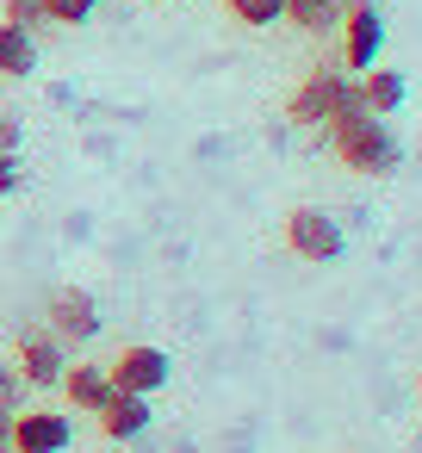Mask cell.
Listing matches in <instances>:
<instances>
[{
    "instance_id": "obj_17",
    "label": "cell",
    "mask_w": 422,
    "mask_h": 453,
    "mask_svg": "<svg viewBox=\"0 0 422 453\" xmlns=\"http://www.w3.org/2000/svg\"><path fill=\"white\" fill-rule=\"evenodd\" d=\"M19 403H26V379L13 360H0V410H19Z\"/></svg>"
},
{
    "instance_id": "obj_8",
    "label": "cell",
    "mask_w": 422,
    "mask_h": 453,
    "mask_svg": "<svg viewBox=\"0 0 422 453\" xmlns=\"http://www.w3.org/2000/svg\"><path fill=\"white\" fill-rule=\"evenodd\" d=\"M75 428L63 410H13V453H69Z\"/></svg>"
},
{
    "instance_id": "obj_21",
    "label": "cell",
    "mask_w": 422,
    "mask_h": 453,
    "mask_svg": "<svg viewBox=\"0 0 422 453\" xmlns=\"http://www.w3.org/2000/svg\"><path fill=\"white\" fill-rule=\"evenodd\" d=\"M416 397H422V372H416Z\"/></svg>"
},
{
    "instance_id": "obj_2",
    "label": "cell",
    "mask_w": 422,
    "mask_h": 453,
    "mask_svg": "<svg viewBox=\"0 0 422 453\" xmlns=\"http://www.w3.org/2000/svg\"><path fill=\"white\" fill-rule=\"evenodd\" d=\"M348 106H360L354 75H348V69H311V75L298 81V94L286 100V119H292L298 131H329Z\"/></svg>"
},
{
    "instance_id": "obj_11",
    "label": "cell",
    "mask_w": 422,
    "mask_h": 453,
    "mask_svg": "<svg viewBox=\"0 0 422 453\" xmlns=\"http://www.w3.org/2000/svg\"><path fill=\"white\" fill-rule=\"evenodd\" d=\"M57 385H63V397H69L81 416H94V410L112 397V379H106V366H88V360H81V366H63V379H57Z\"/></svg>"
},
{
    "instance_id": "obj_7",
    "label": "cell",
    "mask_w": 422,
    "mask_h": 453,
    "mask_svg": "<svg viewBox=\"0 0 422 453\" xmlns=\"http://www.w3.org/2000/svg\"><path fill=\"white\" fill-rule=\"evenodd\" d=\"M13 366H19V379H26V385L50 391V385L63 379V366H69V348H63L50 329H26V335H19V348H13Z\"/></svg>"
},
{
    "instance_id": "obj_4",
    "label": "cell",
    "mask_w": 422,
    "mask_h": 453,
    "mask_svg": "<svg viewBox=\"0 0 422 453\" xmlns=\"http://www.w3.org/2000/svg\"><path fill=\"white\" fill-rule=\"evenodd\" d=\"M100 323H106V317H100V298H94L88 286H63V292L50 298V323H44V329H50L63 348H88V342L100 335Z\"/></svg>"
},
{
    "instance_id": "obj_6",
    "label": "cell",
    "mask_w": 422,
    "mask_h": 453,
    "mask_svg": "<svg viewBox=\"0 0 422 453\" xmlns=\"http://www.w3.org/2000/svg\"><path fill=\"white\" fill-rule=\"evenodd\" d=\"M341 63L348 69H372L379 63V44H385V19L372 0H341Z\"/></svg>"
},
{
    "instance_id": "obj_9",
    "label": "cell",
    "mask_w": 422,
    "mask_h": 453,
    "mask_svg": "<svg viewBox=\"0 0 422 453\" xmlns=\"http://www.w3.org/2000/svg\"><path fill=\"white\" fill-rule=\"evenodd\" d=\"M150 416H156V410H150V397H137V391H112V397L94 410L100 434H106V441H119V447H125V441H137V434L150 428Z\"/></svg>"
},
{
    "instance_id": "obj_19",
    "label": "cell",
    "mask_w": 422,
    "mask_h": 453,
    "mask_svg": "<svg viewBox=\"0 0 422 453\" xmlns=\"http://www.w3.org/2000/svg\"><path fill=\"white\" fill-rule=\"evenodd\" d=\"M19 174H26V162H19V156H7V150H0V199H7V193L19 187Z\"/></svg>"
},
{
    "instance_id": "obj_13",
    "label": "cell",
    "mask_w": 422,
    "mask_h": 453,
    "mask_svg": "<svg viewBox=\"0 0 422 453\" xmlns=\"http://www.w3.org/2000/svg\"><path fill=\"white\" fill-rule=\"evenodd\" d=\"M286 19H292L298 32L323 38V32H335V26H341V0H286Z\"/></svg>"
},
{
    "instance_id": "obj_16",
    "label": "cell",
    "mask_w": 422,
    "mask_h": 453,
    "mask_svg": "<svg viewBox=\"0 0 422 453\" xmlns=\"http://www.w3.org/2000/svg\"><path fill=\"white\" fill-rule=\"evenodd\" d=\"M7 26H19V32H38V26H50L44 0H7Z\"/></svg>"
},
{
    "instance_id": "obj_3",
    "label": "cell",
    "mask_w": 422,
    "mask_h": 453,
    "mask_svg": "<svg viewBox=\"0 0 422 453\" xmlns=\"http://www.w3.org/2000/svg\"><path fill=\"white\" fill-rule=\"evenodd\" d=\"M106 379H112V391L156 397V391L174 379V360H168L162 348H150V342H131V348H119V354L106 360Z\"/></svg>"
},
{
    "instance_id": "obj_5",
    "label": "cell",
    "mask_w": 422,
    "mask_h": 453,
    "mask_svg": "<svg viewBox=\"0 0 422 453\" xmlns=\"http://www.w3.org/2000/svg\"><path fill=\"white\" fill-rule=\"evenodd\" d=\"M286 249H292L298 261H335V255L348 249V236H341V224H335L329 211L298 205V211L286 218Z\"/></svg>"
},
{
    "instance_id": "obj_20",
    "label": "cell",
    "mask_w": 422,
    "mask_h": 453,
    "mask_svg": "<svg viewBox=\"0 0 422 453\" xmlns=\"http://www.w3.org/2000/svg\"><path fill=\"white\" fill-rule=\"evenodd\" d=\"M0 453H13V410H0Z\"/></svg>"
},
{
    "instance_id": "obj_14",
    "label": "cell",
    "mask_w": 422,
    "mask_h": 453,
    "mask_svg": "<svg viewBox=\"0 0 422 453\" xmlns=\"http://www.w3.org/2000/svg\"><path fill=\"white\" fill-rule=\"evenodd\" d=\"M230 19L249 26V32H267L286 19V0H230Z\"/></svg>"
},
{
    "instance_id": "obj_10",
    "label": "cell",
    "mask_w": 422,
    "mask_h": 453,
    "mask_svg": "<svg viewBox=\"0 0 422 453\" xmlns=\"http://www.w3.org/2000/svg\"><path fill=\"white\" fill-rule=\"evenodd\" d=\"M354 88H360V106H366L372 119H391V112L410 100L403 75H397V69H379V63H372V69H360V81H354Z\"/></svg>"
},
{
    "instance_id": "obj_1",
    "label": "cell",
    "mask_w": 422,
    "mask_h": 453,
    "mask_svg": "<svg viewBox=\"0 0 422 453\" xmlns=\"http://www.w3.org/2000/svg\"><path fill=\"white\" fill-rule=\"evenodd\" d=\"M323 137H329V150H335V162H341L348 174H391V168H397V137H391V125L372 119L366 106H348Z\"/></svg>"
},
{
    "instance_id": "obj_18",
    "label": "cell",
    "mask_w": 422,
    "mask_h": 453,
    "mask_svg": "<svg viewBox=\"0 0 422 453\" xmlns=\"http://www.w3.org/2000/svg\"><path fill=\"white\" fill-rule=\"evenodd\" d=\"M19 143H26V125H19L13 112H0V150H7V156H19Z\"/></svg>"
},
{
    "instance_id": "obj_15",
    "label": "cell",
    "mask_w": 422,
    "mask_h": 453,
    "mask_svg": "<svg viewBox=\"0 0 422 453\" xmlns=\"http://www.w3.org/2000/svg\"><path fill=\"white\" fill-rule=\"evenodd\" d=\"M94 7H100V0H44L50 26H88V19H94Z\"/></svg>"
},
{
    "instance_id": "obj_12",
    "label": "cell",
    "mask_w": 422,
    "mask_h": 453,
    "mask_svg": "<svg viewBox=\"0 0 422 453\" xmlns=\"http://www.w3.org/2000/svg\"><path fill=\"white\" fill-rule=\"evenodd\" d=\"M38 69V38L32 32H19V26H7L0 19V75H13V81H26Z\"/></svg>"
}]
</instances>
